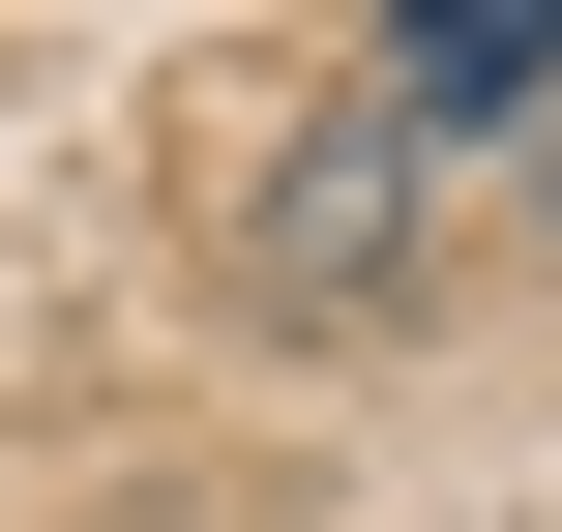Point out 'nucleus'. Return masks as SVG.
Returning a JSON list of instances; mask_svg holds the SVG:
<instances>
[{"label":"nucleus","instance_id":"f257e3e1","mask_svg":"<svg viewBox=\"0 0 562 532\" xmlns=\"http://www.w3.org/2000/svg\"><path fill=\"white\" fill-rule=\"evenodd\" d=\"M385 89L474 148V118H533V89H562V30H533V0H415V30H385Z\"/></svg>","mask_w":562,"mask_h":532}]
</instances>
